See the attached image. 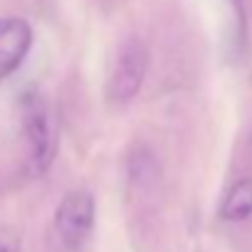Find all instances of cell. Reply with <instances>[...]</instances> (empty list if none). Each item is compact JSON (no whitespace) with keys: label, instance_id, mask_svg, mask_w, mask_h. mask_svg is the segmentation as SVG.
<instances>
[{"label":"cell","instance_id":"obj_1","mask_svg":"<svg viewBox=\"0 0 252 252\" xmlns=\"http://www.w3.org/2000/svg\"><path fill=\"white\" fill-rule=\"evenodd\" d=\"M146 69H149V50H146V45L136 35L126 37L121 42V47H119L114 69L109 74V84H106L109 99L119 101V104L131 101L139 94L141 84H144Z\"/></svg>","mask_w":252,"mask_h":252},{"label":"cell","instance_id":"obj_2","mask_svg":"<svg viewBox=\"0 0 252 252\" xmlns=\"http://www.w3.org/2000/svg\"><path fill=\"white\" fill-rule=\"evenodd\" d=\"M23 129L30 144V161L37 173L47 171L55 156V131L47 104L37 92H30L23 96Z\"/></svg>","mask_w":252,"mask_h":252},{"label":"cell","instance_id":"obj_3","mask_svg":"<svg viewBox=\"0 0 252 252\" xmlns=\"http://www.w3.org/2000/svg\"><path fill=\"white\" fill-rule=\"evenodd\" d=\"M94 227V198L87 190L67 193L55 210V230L67 247H79Z\"/></svg>","mask_w":252,"mask_h":252},{"label":"cell","instance_id":"obj_4","mask_svg":"<svg viewBox=\"0 0 252 252\" xmlns=\"http://www.w3.org/2000/svg\"><path fill=\"white\" fill-rule=\"evenodd\" d=\"M32 45V28L23 18L0 20V79L13 74L28 57Z\"/></svg>","mask_w":252,"mask_h":252},{"label":"cell","instance_id":"obj_5","mask_svg":"<svg viewBox=\"0 0 252 252\" xmlns=\"http://www.w3.org/2000/svg\"><path fill=\"white\" fill-rule=\"evenodd\" d=\"M220 215L225 220H245L252 215V178H242L227 190L220 205Z\"/></svg>","mask_w":252,"mask_h":252},{"label":"cell","instance_id":"obj_6","mask_svg":"<svg viewBox=\"0 0 252 252\" xmlns=\"http://www.w3.org/2000/svg\"><path fill=\"white\" fill-rule=\"evenodd\" d=\"M129 173H131V181L139 183V186H149L156 181V161L149 151L139 149L131 161H129Z\"/></svg>","mask_w":252,"mask_h":252},{"label":"cell","instance_id":"obj_7","mask_svg":"<svg viewBox=\"0 0 252 252\" xmlns=\"http://www.w3.org/2000/svg\"><path fill=\"white\" fill-rule=\"evenodd\" d=\"M0 252H20V235L13 230L0 232Z\"/></svg>","mask_w":252,"mask_h":252}]
</instances>
